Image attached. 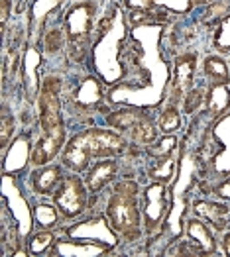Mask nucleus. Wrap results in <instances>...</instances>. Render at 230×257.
Segmentation results:
<instances>
[{"mask_svg": "<svg viewBox=\"0 0 230 257\" xmlns=\"http://www.w3.org/2000/svg\"><path fill=\"white\" fill-rule=\"evenodd\" d=\"M126 150L122 136L110 130L91 128L73 136L63 151V163L73 171H85L95 157H112Z\"/></svg>", "mask_w": 230, "mask_h": 257, "instance_id": "nucleus-1", "label": "nucleus"}, {"mask_svg": "<svg viewBox=\"0 0 230 257\" xmlns=\"http://www.w3.org/2000/svg\"><path fill=\"white\" fill-rule=\"evenodd\" d=\"M136 194L138 189L134 183H120L116 185L106 206V218L110 226L128 239L136 237L140 232V208Z\"/></svg>", "mask_w": 230, "mask_h": 257, "instance_id": "nucleus-2", "label": "nucleus"}, {"mask_svg": "<svg viewBox=\"0 0 230 257\" xmlns=\"http://www.w3.org/2000/svg\"><path fill=\"white\" fill-rule=\"evenodd\" d=\"M124 40V30H114V18H108V30L101 28V38L93 49L95 55V67L99 75L108 81L114 83L120 77V67L116 63L118 55V43Z\"/></svg>", "mask_w": 230, "mask_h": 257, "instance_id": "nucleus-3", "label": "nucleus"}, {"mask_svg": "<svg viewBox=\"0 0 230 257\" xmlns=\"http://www.w3.org/2000/svg\"><path fill=\"white\" fill-rule=\"evenodd\" d=\"M205 148L212 173L218 177L230 175V114L218 118L212 124Z\"/></svg>", "mask_w": 230, "mask_h": 257, "instance_id": "nucleus-4", "label": "nucleus"}, {"mask_svg": "<svg viewBox=\"0 0 230 257\" xmlns=\"http://www.w3.org/2000/svg\"><path fill=\"white\" fill-rule=\"evenodd\" d=\"M53 200L65 218H77L85 210V204H87V191H85L83 181L77 175L65 177L57 187Z\"/></svg>", "mask_w": 230, "mask_h": 257, "instance_id": "nucleus-5", "label": "nucleus"}, {"mask_svg": "<svg viewBox=\"0 0 230 257\" xmlns=\"http://www.w3.org/2000/svg\"><path fill=\"white\" fill-rule=\"evenodd\" d=\"M95 14V4L91 2H79L75 6H71L65 14V32L71 45L81 47L89 40V32H91V20Z\"/></svg>", "mask_w": 230, "mask_h": 257, "instance_id": "nucleus-6", "label": "nucleus"}, {"mask_svg": "<svg viewBox=\"0 0 230 257\" xmlns=\"http://www.w3.org/2000/svg\"><path fill=\"white\" fill-rule=\"evenodd\" d=\"M59 92H61V81L57 77H47L42 85V128L43 132L55 130L63 126L61 120V102H59Z\"/></svg>", "mask_w": 230, "mask_h": 257, "instance_id": "nucleus-7", "label": "nucleus"}, {"mask_svg": "<svg viewBox=\"0 0 230 257\" xmlns=\"http://www.w3.org/2000/svg\"><path fill=\"white\" fill-rule=\"evenodd\" d=\"M69 236L77 241H101L106 247H114L118 243V237L114 236V228L110 226V222H106V218L97 216L91 220H85L81 224H75L73 228H69L67 232Z\"/></svg>", "mask_w": 230, "mask_h": 257, "instance_id": "nucleus-8", "label": "nucleus"}, {"mask_svg": "<svg viewBox=\"0 0 230 257\" xmlns=\"http://www.w3.org/2000/svg\"><path fill=\"white\" fill-rule=\"evenodd\" d=\"M144 224H146L147 232H154L158 228V224L162 222V218L168 210V191L166 187L156 181L154 185H149L144 191Z\"/></svg>", "mask_w": 230, "mask_h": 257, "instance_id": "nucleus-9", "label": "nucleus"}, {"mask_svg": "<svg viewBox=\"0 0 230 257\" xmlns=\"http://www.w3.org/2000/svg\"><path fill=\"white\" fill-rule=\"evenodd\" d=\"M63 144H65V128L63 126L45 132L43 138L36 144V148L32 151V163L38 167L47 165L49 161H53L57 157Z\"/></svg>", "mask_w": 230, "mask_h": 257, "instance_id": "nucleus-10", "label": "nucleus"}, {"mask_svg": "<svg viewBox=\"0 0 230 257\" xmlns=\"http://www.w3.org/2000/svg\"><path fill=\"white\" fill-rule=\"evenodd\" d=\"M30 157H32V155H30V144H28V140H26L24 136H22V138H16L14 144H12V148L8 150L6 157H4V163H2L4 175L22 171V169L28 165Z\"/></svg>", "mask_w": 230, "mask_h": 257, "instance_id": "nucleus-11", "label": "nucleus"}, {"mask_svg": "<svg viewBox=\"0 0 230 257\" xmlns=\"http://www.w3.org/2000/svg\"><path fill=\"white\" fill-rule=\"evenodd\" d=\"M114 175H116V161L108 157L101 159L99 163L93 165V169L87 175V189L91 193H99L114 179Z\"/></svg>", "mask_w": 230, "mask_h": 257, "instance_id": "nucleus-12", "label": "nucleus"}, {"mask_svg": "<svg viewBox=\"0 0 230 257\" xmlns=\"http://www.w3.org/2000/svg\"><path fill=\"white\" fill-rule=\"evenodd\" d=\"M195 73V55H181L173 67V94H187Z\"/></svg>", "mask_w": 230, "mask_h": 257, "instance_id": "nucleus-13", "label": "nucleus"}, {"mask_svg": "<svg viewBox=\"0 0 230 257\" xmlns=\"http://www.w3.org/2000/svg\"><path fill=\"white\" fill-rule=\"evenodd\" d=\"M187 234L191 237V241L197 245V249L203 255H212L216 251V241L214 236L210 234L209 226L201 220H189L187 222Z\"/></svg>", "mask_w": 230, "mask_h": 257, "instance_id": "nucleus-14", "label": "nucleus"}, {"mask_svg": "<svg viewBox=\"0 0 230 257\" xmlns=\"http://www.w3.org/2000/svg\"><path fill=\"white\" fill-rule=\"evenodd\" d=\"M42 63V55L36 47H30L26 51V59H24V81H26V92H28V98L34 100L36 94H38V69Z\"/></svg>", "mask_w": 230, "mask_h": 257, "instance_id": "nucleus-15", "label": "nucleus"}, {"mask_svg": "<svg viewBox=\"0 0 230 257\" xmlns=\"http://www.w3.org/2000/svg\"><path fill=\"white\" fill-rule=\"evenodd\" d=\"M103 92H101V85L97 81V77H87L79 88L73 92V102L79 108H93L99 104Z\"/></svg>", "mask_w": 230, "mask_h": 257, "instance_id": "nucleus-16", "label": "nucleus"}, {"mask_svg": "<svg viewBox=\"0 0 230 257\" xmlns=\"http://www.w3.org/2000/svg\"><path fill=\"white\" fill-rule=\"evenodd\" d=\"M193 212L197 216H201L203 220L210 222L216 230H222L226 226V220L224 216L228 214V206L226 204H218V202H195L193 204Z\"/></svg>", "mask_w": 230, "mask_h": 257, "instance_id": "nucleus-17", "label": "nucleus"}, {"mask_svg": "<svg viewBox=\"0 0 230 257\" xmlns=\"http://www.w3.org/2000/svg\"><path fill=\"white\" fill-rule=\"evenodd\" d=\"M61 183V169L59 167H42L32 175V187L40 194H49L53 189H57Z\"/></svg>", "mask_w": 230, "mask_h": 257, "instance_id": "nucleus-18", "label": "nucleus"}, {"mask_svg": "<svg viewBox=\"0 0 230 257\" xmlns=\"http://www.w3.org/2000/svg\"><path fill=\"white\" fill-rule=\"evenodd\" d=\"M230 108V90L224 83H216L210 86L207 94V112L212 118H218Z\"/></svg>", "mask_w": 230, "mask_h": 257, "instance_id": "nucleus-19", "label": "nucleus"}, {"mask_svg": "<svg viewBox=\"0 0 230 257\" xmlns=\"http://www.w3.org/2000/svg\"><path fill=\"white\" fill-rule=\"evenodd\" d=\"M195 2L193 0H126V6L128 8H168L171 12H177V14H185L191 10Z\"/></svg>", "mask_w": 230, "mask_h": 257, "instance_id": "nucleus-20", "label": "nucleus"}, {"mask_svg": "<svg viewBox=\"0 0 230 257\" xmlns=\"http://www.w3.org/2000/svg\"><path fill=\"white\" fill-rule=\"evenodd\" d=\"M108 251L105 243L103 245H97V243H65V241H59L55 245V253L57 255H65V257H95V255H103Z\"/></svg>", "mask_w": 230, "mask_h": 257, "instance_id": "nucleus-21", "label": "nucleus"}, {"mask_svg": "<svg viewBox=\"0 0 230 257\" xmlns=\"http://www.w3.org/2000/svg\"><path fill=\"white\" fill-rule=\"evenodd\" d=\"M140 120H144V114L140 110H134V108L116 110V112L106 116V124L116 130H132Z\"/></svg>", "mask_w": 230, "mask_h": 257, "instance_id": "nucleus-22", "label": "nucleus"}, {"mask_svg": "<svg viewBox=\"0 0 230 257\" xmlns=\"http://www.w3.org/2000/svg\"><path fill=\"white\" fill-rule=\"evenodd\" d=\"M175 171H177V157L173 153H169L166 157L156 159V165L151 167L149 177L154 181H160V183H169L173 179Z\"/></svg>", "mask_w": 230, "mask_h": 257, "instance_id": "nucleus-23", "label": "nucleus"}, {"mask_svg": "<svg viewBox=\"0 0 230 257\" xmlns=\"http://www.w3.org/2000/svg\"><path fill=\"white\" fill-rule=\"evenodd\" d=\"M205 73L209 75L210 79H214L216 83H228L230 75H228V67L224 63V59L222 57H218V55H210L205 59Z\"/></svg>", "mask_w": 230, "mask_h": 257, "instance_id": "nucleus-24", "label": "nucleus"}, {"mask_svg": "<svg viewBox=\"0 0 230 257\" xmlns=\"http://www.w3.org/2000/svg\"><path fill=\"white\" fill-rule=\"evenodd\" d=\"M132 140L136 142V144H151L154 140H156V128H154V124L149 122V120H140L134 128H132Z\"/></svg>", "mask_w": 230, "mask_h": 257, "instance_id": "nucleus-25", "label": "nucleus"}, {"mask_svg": "<svg viewBox=\"0 0 230 257\" xmlns=\"http://www.w3.org/2000/svg\"><path fill=\"white\" fill-rule=\"evenodd\" d=\"M179 128H181V118H179V112L175 110V106L164 110V114L160 116V130L164 134H171V132H177Z\"/></svg>", "mask_w": 230, "mask_h": 257, "instance_id": "nucleus-26", "label": "nucleus"}, {"mask_svg": "<svg viewBox=\"0 0 230 257\" xmlns=\"http://www.w3.org/2000/svg\"><path fill=\"white\" fill-rule=\"evenodd\" d=\"M53 234L51 232H38L34 234L32 239H30V253L34 255H40L43 251H47L51 245H53Z\"/></svg>", "mask_w": 230, "mask_h": 257, "instance_id": "nucleus-27", "label": "nucleus"}, {"mask_svg": "<svg viewBox=\"0 0 230 257\" xmlns=\"http://www.w3.org/2000/svg\"><path fill=\"white\" fill-rule=\"evenodd\" d=\"M34 214H36V220H38V224L42 228H53L57 224V212L49 204H38Z\"/></svg>", "mask_w": 230, "mask_h": 257, "instance_id": "nucleus-28", "label": "nucleus"}, {"mask_svg": "<svg viewBox=\"0 0 230 257\" xmlns=\"http://www.w3.org/2000/svg\"><path fill=\"white\" fill-rule=\"evenodd\" d=\"M12 132H14V116L4 108L2 110V120H0V146L2 148L8 146Z\"/></svg>", "mask_w": 230, "mask_h": 257, "instance_id": "nucleus-29", "label": "nucleus"}, {"mask_svg": "<svg viewBox=\"0 0 230 257\" xmlns=\"http://www.w3.org/2000/svg\"><path fill=\"white\" fill-rule=\"evenodd\" d=\"M175 148H177V138L166 136V138H162V140L151 148V155H154L156 159H160V157H166L169 153H173Z\"/></svg>", "mask_w": 230, "mask_h": 257, "instance_id": "nucleus-30", "label": "nucleus"}, {"mask_svg": "<svg viewBox=\"0 0 230 257\" xmlns=\"http://www.w3.org/2000/svg\"><path fill=\"white\" fill-rule=\"evenodd\" d=\"M214 45H216V49H220V51H230V14L222 20L218 32H216Z\"/></svg>", "mask_w": 230, "mask_h": 257, "instance_id": "nucleus-31", "label": "nucleus"}, {"mask_svg": "<svg viewBox=\"0 0 230 257\" xmlns=\"http://www.w3.org/2000/svg\"><path fill=\"white\" fill-rule=\"evenodd\" d=\"M63 45V32L61 30H51L45 34L43 38V47L47 53H55L59 47Z\"/></svg>", "mask_w": 230, "mask_h": 257, "instance_id": "nucleus-32", "label": "nucleus"}, {"mask_svg": "<svg viewBox=\"0 0 230 257\" xmlns=\"http://www.w3.org/2000/svg\"><path fill=\"white\" fill-rule=\"evenodd\" d=\"M201 104H203V90L201 88H195V90L187 92V96L183 100V108L187 114H193L195 110H199Z\"/></svg>", "mask_w": 230, "mask_h": 257, "instance_id": "nucleus-33", "label": "nucleus"}, {"mask_svg": "<svg viewBox=\"0 0 230 257\" xmlns=\"http://www.w3.org/2000/svg\"><path fill=\"white\" fill-rule=\"evenodd\" d=\"M57 4H59V0H38L36 6H34V18L36 20H43Z\"/></svg>", "mask_w": 230, "mask_h": 257, "instance_id": "nucleus-34", "label": "nucleus"}, {"mask_svg": "<svg viewBox=\"0 0 230 257\" xmlns=\"http://www.w3.org/2000/svg\"><path fill=\"white\" fill-rule=\"evenodd\" d=\"M214 193L218 194L220 198H224V200H230V179L224 181V183H220V185L214 189Z\"/></svg>", "mask_w": 230, "mask_h": 257, "instance_id": "nucleus-35", "label": "nucleus"}, {"mask_svg": "<svg viewBox=\"0 0 230 257\" xmlns=\"http://www.w3.org/2000/svg\"><path fill=\"white\" fill-rule=\"evenodd\" d=\"M8 14H10V0H2V10H0V22H2V26L8 20Z\"/></svg>", "mask_w": 230, "mask_h": 257, "instance_id": "nucleus-36", "label": "nucleus"}, {"mask_svg": "<svg viewBox=\"0 0 230 257\" xmlns=\"http://www.w3.org/2000/svg\"><path fill=\"white\" fill-rule=\"evenodd\" d=\"M224 249H226V255H230V234L224 236Z\"/></svg>", "mask_w": 230, "mask_h": 257, "instance_id": "nucleus-37", "label": "nucleus"}]
</instances>
